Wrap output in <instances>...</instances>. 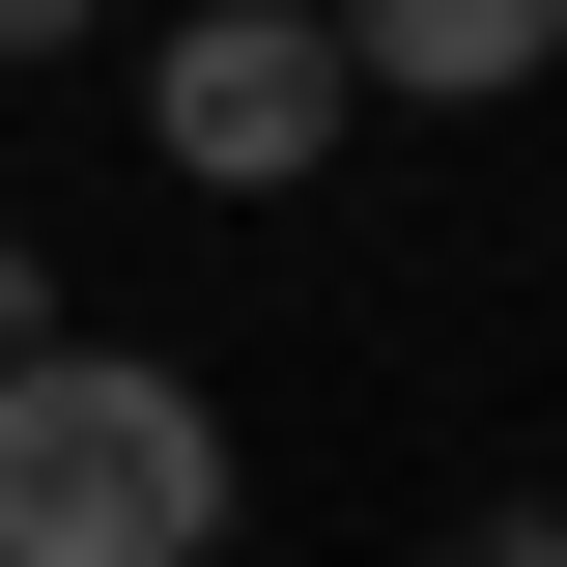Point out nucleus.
Returning a JSON list of instances; mask_svg holds the SVG:
<instances>
[{"mask_svg": "<svg viewBox=\"0 0 567 567\" xmlns=\"http://www.w3.org/2000/svg\"><path fill=\"white\" fill-rule=\"evenodd\" d=\"M227 539V398L142 341H0V567H199Z\"/></svg>", "mask_w": 567, "mask_h": 567, "instance_id": "obj_1", "label": "nucleus"}, {"mask_svg": "<svg viewBox=\"0 0 567 567\" xmlns=\"http://www.w3.org/2000/svg\"><path fill=\"white\" fill-rule=\"evenodd\" d=\"M341 29H312V0H199V29H171V58H142V142H171V171H199V199H312V171H341Z\"/></svg>", "mask_w": 567, "mask_h": 567, "instance_id": "obj_2", "label": "nucleus"}, {"mask_svg": "<svg viewBox=\"0 0 567 567\" xmlns=\"http://www.w3.org/2000/svg\"><path fill=\"white\" fill-rule=\"evenodd\" d=\"M341 29V85H398V114H511V85L567 58V0H312Z\"/></svg>", "mask_w": 567, "mask_h": 567, "instance_id": "obj_3", "label": "nucleus"}, {"mask_svg": "<svg viewBox=\"0 0 567 567\" xmlns=\"http://www.w3.org/2000/svg\"><path fill=\"white\" fill-rule=\"evenodd\" d=\"M454 567H567V511H483V539H454Z\"/></svg>", "mask_w": 567, "mask_h": 567, "instance_id": "obj_4", "label": "nucleus"}, {"mask_svg": "<svg viewBox=\"0 0 567 567\" xmlns=\"http://www.w3.org/2000/svg\"><path fill=\"white\" fill-rule=\"evenodd\" d=\"M0 58H85V0H0Z\"/></svg>", "mask_w": 567, "mask_h": 567, "instance_id": "obj_5", "label": "nucleus"}, {"mask_svg": "<svg viewBox=\"0 0 567 567\" xmlns=\"http://www.w3.org/2000/svg\"><path fill=\"white\" fill-rule=\"evenodd\" d=\"M0 341H58V312H29V256H0Z\"/></svg>", "mask_w": 567, "mask_h": 567, "instance_id": "obj_6", "label": "nucleus"}]
</instances>
